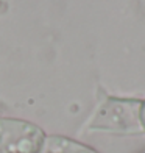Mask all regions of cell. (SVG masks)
Listing matches in <instances>:
<instances>
[{"instance_id": "cell-1", "label": "cell", "mask_w": 145, "mask_h": 153, "mask_svg": "<svg viewBox=\"0 0 145 153\" xmlns=\"http://www.w3.org/2000/svg\"><path fill=\"white\" fill-rule=\"evenodd\" d=\"M44 131L20 119L0 117V153H39Z\"/></svg>"}, {"instance_id": "cell-2", "label": "cell", "mask_w": 145, "mask_h": 153, "mask_svg": "<svg viewBox=\"0 0 145 153\" xmlns=\"http://www.w3.org/2000/svg\"><path fill=\"white\" fill-rule=\"evenodd\" d=\"M139 109L141 102L136 100H109L98 111L92 128H103L120 133L141 131Z\"/></svg>"}, {"instance_id": "cell-3", "label": "cell", "mask_w": 145, "mask_h": 153, "mask_svg": "<svg viewBox=\"0 0 145 153\" xmlns=\"http://www.w3.org/2000/svg\"><path fill=\"white\" fill-rule=\"evenodd\" d=\"M39 153H97L77 141H72L64 136H48L44 139Z\"/></svg>"}, {"instance_id": "cell-4", "label": "cell", "mask_w": 145, "mask_h": 153, "mask_svg": "<svg viewBox=\"0 0 145 153\" xmlns=\"http://www.w3.org/2000/svg\"><path fill=\"white\" fill-rule=\"evenodd\" d=\"M139 122H141V128L145 131V100L141 102V109H139Z\"/></svg>"}]
</instances>
